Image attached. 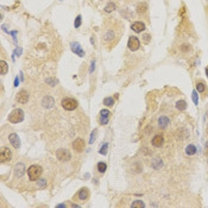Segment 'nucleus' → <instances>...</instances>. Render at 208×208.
Returning <instances> with one entry per match:
<instances>
[{
  "label": "nucleus",
  "mask_w": 208,
  "mask_h": 208,
  "mask_svg": "<svg viewBox=\"0 0 208 208\" xmlns=\"http://www.w3.org/2000/svg\"><path fill=\"white\" fill-rule=\"evenodd\" d=\"M24 119V112L21 109H14L11 112V114L9 115V122L12 124H18L20 122H23Z\"/></svg>",
  "instance_id": "nucleus-1"
},
{
  "label": "nucleus",
  "mask_w": 208,
  "mask_h": 208,
  "mask_svg": "<svg viewBox=\"0 0 208 208\" xmlns=\"http://www.w3.org/2000/svg\"><path fill=\"white\" fill-rule=\"evenodd\" d=\"M42 174V168L39 165H31L27 169V175L30 181H36Z\"/></svg>",
  "instance_id": "nucleus-2"
},
{
  "label": "nucleus",
  "mask_w": 208,
  "mask_h": 208,
  "mask_svg": "<svg viewBox=\"0 0 208 208\" xmlns=\"http://www.w3.org/2000/svg\"><path fill=\"white\" fill-rule=\"evenodd\" d=\"M62 107L66 111H74L77 107V101L71 98H66L62 100Z\"/></svg>",
  "instance_id": "nucleus-3"
},
{
  "label": "nucleus",
  "mask_w": 208,
  "mask_h": 208,
  "mask_svg": "<svg viewBox=\"0 0 208 208\" xmlns=\"http://www.w3.org/2000/svg\"><path fill=\"white\" fill-rule=\"evenodd\" d=\"M56 156L59 161H62V162H68L70 159V152L68 150H64V149H59V150L56 151Z\"/></svg>",
  "instance_id": "nucleus-4"
},
{
  "label": "nucleus",
  "mask_w": 208,
  "mask_h": 208,
  "mask_svg": "<svg viewBox=\"0 0 208 208\" xmlns=\"http://www.w3.org/2000/svg\"><path fill=\"white\" fill-rule=\"evenodd\" d=\"M12 157V154L10 151L9 147H1V150H0V161H1L3 163H6L11 159Z\"/></svg>",
  "instance_id": "nucleus-5"
},
{
  "label": "nucleus",
  "mask_w": 208,
  "mask_h": 208,
  "mask_svg": "<svg viewBox=\"0 0 208 208\" xmlns=\"http://www.w3.org/2000/svg\"><path fill=\"white\" fill-rule=\"evenodd\" d=\"M127 46H129V49H130L131 51H136V50L140 46V42H139V39H138L137 37L132 36V37H130V39H129V42H127Z\"/></svg>",
  "instance_id": "nucleus-6"
},
{
  "label": "nucleus",
  "mask_w": 208,
  "mask_h": 208,
  "mask_svg": "<svg viewBox=\"0 0 208 208\" xmlns=\"http://www.w3.org/2000/svg\"><path fill=\"white\" fill-rule=\"evenodd\" d=\"M73 149L76 152H82L84 150V142L81 138H77L73 142Z\"/></svg>",
  "instance_id": "nucleus-7"
},
{
  "label": "nucleus",
  "mask_w": 208,
  "mask_h": 208,
  "mask_svg": "<svg viewBox=\"0 0 208 208\" xmlns=\"http://www.w3.org/2000/svg\"><path fill=\"white\" fill-rule=\"evenodd\" d=\"M9 140H10V143L12 144V146L14 149H19L20 147V139L18 138V136L16 133H11L10 137H9Z\"/></svg>",
  "instance_id": "nucleus-8"
},
{
  "label": "nucleus",
  "mask_w": 208,
  "mask_h": 208,
  "mask_svg": "<svg viewBox=\"0 0 208 208\" xmlns=\"http://www.w3.org/2000/svg\"><path fill=\"white\" fill-rule=\"evenodd\" d=\"M16 100H17L18 102H20V104H26V102L29 101V94H27V92H25V91L19 92V93L17 94Z\"/></svg>",
  "instance_id": "nucleus-9"
},
{
  "label": "nucleus",
  "mask_w": 208,
  "mask_h": 208,
  "mask_svg": "<svg viewBox=\"0 0 208 208\" xmlns=\"http://www.w3.org/2000/svg\"><path fill=\"white\" fill-rule=\"evenodd\" d=\"M131 29L133 30L134 32L139 34V32H142V31H144V30H145V24L142 23V21H136V23H133L131 25Z\"/></svg>",
  "instance_id": "nucleus-10"
},
{
  "label": "nucleus",
  "mask_w": 208,
  "mask_h": 208,
  "mask_svg": "<svg viewBox=\"0 0 208 208\" xmlns=\"http://www.w3.org/2000/svg\"><path fill=\"white\" fill-rule=\"evenodd\" d=\"M151 143H152V145H154L155 147H161V146L163 145V143H164V139H163V137H162L161 134H157V136H155V137L152 138Z\"/></svg>",
  "instance_id": "nucleus-11"
},
{
  "label": "nucleus",
  "mask_w": 208,
  "mask_h": 208,
  "mask_svg": "<svg viewBox=\"0 0 208 208\" xmlns=\"http://www.w3.org/2000/svg\"><path fill=\"white\" fill-rule=\"evenodd\" d=\"M100 114H101V115H100V124H101V125L107 124L108 118H109V111H107V109H102Z\"/></svg>",
  "instance_id": "nucleus-12"
},
{
  "label": "nucleus",
  "mask_w": 208,
  "mask_h": 208,
  "mask_svg": "<svg viewBox=\"0 0 208 208\" xmlns=\"http://www.w3.org/2000/svg\"><path fill=\"white\" fill-rule=\"evenodd\" d=\"M71 50L75 52V54H77L79 56H83L84 54H83V50L81 49V45L79 44V43H71Z\"/></svg>",
  "instance_id": "nucleus-13"
},
{
  "label": "nucleus",
  "mask_w": 208,
  "mask_h": 208,
  "mask_svg": "<svg viewBox=\"0 0 208 208\" xmlns=\"http://www.w3.org/2000/svg\"><path fill=\"white\" fill-rule=\"evenodd\" d=\"M88 196H89V192H88L87 188H82V189L79 192V199H80L81 201H86V200L88 199Z\"/></svg>",
  "instance_id": "nucleus-14"
},
{
  "label": "nucleus",
  "mask_w": 208,
  "mask_h": 208,
  "mask_svg": "<svg viewBox=\"0 0 208 208\" xmlns=\"http://www.w3.org/2000/svg\"><path fill=\"white\" fill-rule=\"evenodd\" d=\"M14 171H16V176L20 177V176H23V175H24L25 168H24V165H23L21 163H19V164H17V165H16V168H14Z\"/></svg>",
  "instance_id": "nucleus-15"
},
{
  "label": "nucleus",
  "mask_w": 208,
  "mask_h": 208,
  "mask_svg": "<svg viewBox=\"0 0 208 208\" xmlns=\"http://www.w3.org/2000/svg\"><path fill=\"white\" fill-rule=\"evenodd\" d=\"M55 102H54V99L51 98V96H46V98H44L43 99V106L44 107H46V108H50V107H52V105H54Z\"/></svg>",
  "instance_id": "nucleus-16"
},
{
  "label": "nucleus",
  "mask_w": 208,
  "mask_h": 208,
  "mask_svg": "<svg viewBox=\"0 0 208 208\" xmlns=\"http://www.w3.org/2000/svg\"><path fill=\"white\" fill-rule=\"evenodd\" d=\"M158 123H159V126H162V127H167L168 124L170 123V120H169V119H168L167 117L162 115V117L158 119Z\"/></svg>",
  "instance_id": "nucleus-17"
},
{
  "label": "nucleus",
  "mask_w": 208,
  "mask_h": 208,
  "mask_svg": "<svg viewBox=\"0 0 208 208\" xmlns=\"http://www.w3.org/2000/svg\"><path fill=\"white\" fill-rule=\"evenodd\" d=\"M195 152H196V147H195L193 144H189V145L186 147V154H187L188 156H193Z\"/></svg>",
  "instance_id": "nucleus-18"
},
{
  "label": "nucleus",
  "mask_w": 208,
  "mask_h": 208,
  "mask_svg": "<svg viewBox=\"0 0 208 208\" xmlns=\"http://www.w3.org/2000/svg\"><path fill=\"white\" fill-rule=\"evenodd\" d=\"M146 11H147V6H146L145 3H142V4L138 5V7H137V12H138L139 14H144Z\"/></svg>",
  "instance_id": "nucleus-19"
},
{
  "label": "nucleus",
  "mask_w": 208,
  "mask_h": 208,
  "mask_svg": "<svg viewBox=\"0 0 208 208\" xmlns=\"http://www.w3.org/2000/svg\"><path fill=\"white\" fill-rule=\"evenodd\" d=\"M0 68H1V75H5L9 71V64L5 61H0Z\"/></svg>",
  "instance_id": "nucleus-20"
},
{
  "label": "nucleus",
  "mask_w": 208,
  "mask_h": 208,
  "mask_svg": "<svg viewBox=\"0 0 208 208\" xmlns=\"http://www.w3.org/2000/svg\"><path fill=\"white\" fill-rule=\"evenodd\" d=\"M114 37H115L114 31H112V30H108V31L106 32V35H105V41H106V42H109V41H112Z\"/></svg>",
  "instance_id": "nucleus-21"
},
{
  "label": "nucleus",
  "mask_w": 208,
  "mask_h": 208,
  "mask_svg": "<svg viewBox=\"0 0 208 208\" xmlns=\"http://www.w3.org/2000/svg\"><path fill=\"white\" fill-rule=\"evenodd\" d=\"M196 91H197L199 93H203V92L206 91V86H204L203 82H197V83H196Z\"/></svg>",
  "instance_id": "nucleus-22"
},
{
  "label": "nucleus",
  "mask_w": 208,
  "mask_h": 208,
  "mask_svg": "<svg viewBox=\"0 0 208 208\" xmlns=\"http://www.w3.org/2000/svg\"><path fill=\"white\" fill-rule=\"evenodd\" d=\"M176 107H177L178 109H180V111H184V109L187 108V104H186V101H183V100H181V101H177Z\"/></svg>",
  "instance_id": "nucleus-23"
},
{
  "label": "nucleus",
  "mask_w": 208,
  "mask_h": 208,
  "mask_svg": "<svg viewBox=\"0 0 208 208\" xmlns=\"http://www.w3.org/2000/svg\"><path fill=\"white\" fill-rule=\"evenodd\" d=\"M106 169H107V165H106V163H104V162H100V163H98V170H99V172L104 174V172L106 171Z\"/></svg>",
  "instance_id": "nucleus-24"
},
{
  "label": "nucleus",
  "mask_w": 208,
  "mask_h": 208,
  "mask_svg": "<svg viewBox=\"0 0 208 208\" xmlns=\"http://www.w3.org/2000/svg\"><path fill=\"white\" fill-rule=\"evenodd\" d=\"M104 105H106L108 107L113 106L114 105V99L113 98H106V99H104Z\"/></svg>",
  "instance_id": "nucleus-25"
},
{
  "label": "nucleus",
  "mask_w": 208,
  "mask_h": 208,
  "mask_svg": "<svg viewBox=\"0 0 208 208\" xmlns=\"http://www.w3.org/2000/svg\"><path fill=\"white\" fill-rule=\"evenodd\" d=\"M114 9H115V6H114L113 4H109V5H107V6L105 7V11H106L107 13H109V12H112Z\"/></svg>",
  "instance_id": "nucleus-26"
},
{
  "label": "nucleus",
  "mask_w": 208,
  "mask_h": 208,
  "mask_svg": "<svg viewBox=\"0 0 208 208\" xmlns=\"http://www.w3.org/2000/svg\"><path fill=\"white\" fill-rule=\"evenodd\" d=\"M145 204L139 200V201H134L133 203H132V207H144Z\"/></svg>",
  "instance_id": "nucleus-27"
},
{
  "label": "nucleus",
  "mask_w": 208,
  "mask_h": 208,
  "mask_svg": "<svg viewBox=\"0 0 208 208\" xmlns=\"http://www.w3.org/2000/svg\"><path fill=\"white\" fill-rule=\"evenodd\" d=\"M74 25H75V27H79V26L81 25V16H77V17H76Z\"/></svg>",
  "instance_id": "nucleus-28"
},
{
  "label": "nucleus",
  "mask_w": 208,
  "mask_h": 208,
  "mask_svg": "<svg viewBox=\"0 0 208 208\" xmlns=\"http://www.w3.org/2000/svg\"><path fill=\"white\" fill-rule=\"evenodd\" d=\"M107 146H108V145L105 144V146L101 147V150H100V154H101V155H106V154H107Z\"/></svg>",
  "instance_id": "nucleus-29"
},
{
  "label": "nucleus",
  "mask_w": 208,
  "mask_h": 208,
  "mask_svg": "<svg viewBox=\"0 0 208 208\" xmlns=\"http://www.w3.org/2000/svg\"><path fill=\"white\" fill-rule=\"evenodd\" d=\"M45 184H46V181H45V180H39V181H38V187H39V188H44Z\"/></svg>",
  "instance_id": "nucleus-30"
},
{
  "label": "nucleus",
  "mask_w": 208,
  "mask_h": 208,
  "mask_svg": "<svg viewBox=\"0 0 208 208\" xmlns=\"http://www.w3.org/2000/svg\"><path fill=\"white\" fill-rule=\"evenodd\" d=\"M95 137H96V130H95V131H93V133H92V137H91V143H93V140L95 139Z\"/></svg>",
  "instance_id": "nucleus-31"
},
{
  "label": "nucleus",
  "mask_w": 208,
  "mask_h": 208,
  "mask_svg": "<svg viewBox=\"0 0 208 208\" xmlns=\"http://www.w3.org/2000/svg\"><path fill=\"white\" fill-rule=\"evenodd\" d=\"M193 99H194V102L197 104V98H196V93H195V92L193 93Z\"/></svg>",
  "instance_id": "nucleus-32"
},
{
  "label": "nucleus",
  "mask_w": 208,
  "mask_h": 208,
  "mask_svg": "<svg viewBox=\"0 0 208 208\" xmlns=\"http://www.w3.org/2000/svg\"><path fill=\"white\" fill-rule=\"evenodd\" d=\"M18 83H19V81H18V79H16V81H14V84H16V86H18Z\"/></svg>",
  "instance_id": "nucleus-33"
},
{
  "label": "nucleus",
  "mask_w": 208,
  "mask_h": 208,
  "mask_svg": "<svg viewBox=\"0 0 208 208\" xmlns=\"http://www.w3.org/2000/svg\"><path fill=\"white\" fill-rule=\"evenodd\" d=\"M206 74H207V76H208V68L206 69Z\"/></svg>",
  "instance_id": "nucleus-34"
}]
</instances>
